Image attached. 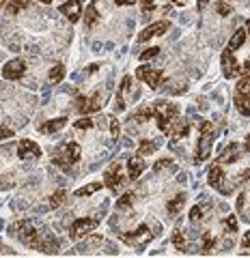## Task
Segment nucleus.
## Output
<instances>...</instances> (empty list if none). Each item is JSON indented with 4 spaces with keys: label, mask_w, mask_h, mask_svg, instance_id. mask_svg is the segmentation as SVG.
I'll use <instances>...</instances> for the list:
<instances>
[{
    "label": "nucleus",
    "mask_w": 250,
    "mask_h": 258,
    "mask_svg": "<svg viewBox=\"0 0 250 258\" xmlns=\"http://www.w3.org/2000/svg\"><path fill=\"white\" fill-rule=\"evenodd\" d=\"M97 20H99L97 7H95V5L91 3V5H88V7H86V9H84V24H86V26H88V28H91V26H93V24H95V22H97Z\"/></svg>",
    "instance_id": "nucleus-22"
},
{
    "label": "nucleus",
    "mask_w": 250,
    "mask_h": 258,
    "mask_svg": "<svg viewBox=\"0 0 250 258\" xmlns=\"http://www.w3.org/2000/svg\"><path fill=\"white\" fill-rule=\"evenodd\" d=\"M142 11H144V13L156 11V3H153V0H142Z\"/></svg>",
    "instance_id": "nucleus-40"
},
{
    "label": "nucleus",
    "mask_w": 250,
    "mask_h": 258,
    "mask_svg": "<svg viewBox=\"0 0 250 258\" xmlns=\"http://www.w3.org/2000/svg\"><path fill=\"white\" fill-rule=\"evenodd\" d=\"M153 108H156V118H158L160 132L168 134L171 132V127H173V123H175V118L179 116V108H177L175 103H166V101L153 103Z\"/></svg>",
    "instance_id": "nucleus-2"
},
{
    "label": "nucleus",
    "mask_w": 250,
    "mask_h": 258,
    "mask_svg": "<svg viewBox=\"0 0 250 258\" xmlns=\"http://www.w3.org/2000/svg\"><path fill=\"white\" fill-rule=\"evenodd\" d=\"M235 95H250V74H246V76L237 82V91H235Z\"/></svg>",
    "instance_id": "nucleus-27"
},
{
    "label": "nucleus",
    "mask_w": 250,
    "mask_h": 258,
    "mask_svg": "<svg viewBox=\"0 0 250 258\" xmlns=\"http://www.w3.org/2000/svg\"><path fill=\"white\" fill-rule=\"evenodd\" d=\"M136 78H138L140 82L149 84L151 88H158L160 84H162V74H160L158 69L149 67V64H142V67L136 69Z\"/></svg>",
    "instance_id": "nucleus-7"
},
{
    "label": "nucleus",
    "mask_w": 250,
    "mask_h": 258,
    "mask_svg": "<svg viewBox=\"0 0 250 258\" xmlns=\"http://www.w3.org/2000/svg\"><path fill=\"white\" fill-rule=\"evenodd\" d=\"M166 30H168V24H166V22H156V24H151V26H147V28L140 32V35H138V41L144 43V41H149V39H153V37L164 35Z\"/></svg>",
    "instance_id": "nucleus-13"
},
{
    "label": "nucleus",
    "mask_w": 250,
    "mask_h": 258,
    "mask_svg": "<svg viewBox=\"0 0 250 258\" xmlns=\"http://www.w3.org/2000/svg\"><path fill=\"white\" fill-rule=\"evenodd\" d=\"M246 151L250 153V136H248V138H246Z\"/></svg>",
    "instance_id": "nucleus-46"
},
{
    "label": "nucleus",
    "mask_w": 250,
    "mask_h": 258,
    "mask_svg": "<svg viewBox=\"0 0 250 258\" xmlns=\"http://www.w3.org/2000/svg\"><path fill=\"white\" fill-rule=\"evenodd\" d=\"M153 237H156V232H151V226H147V224L140 226L138 230H134V235L132 232H123V235H121V239H123L125 243L136 245V247H144Z\"/></svg>",
    "instance_id": "nucleus-4"
},
{
    "label": "nucleus",
    "mask_w": 250,
    "mask_h": 258,
    "mask_svg": "<svg viewBox=\"0 0 250 258\" xmlns=\"http://www.w3.org/2000/svg\"><path fill=\"white\" fill-rule=\"evenodd\" d=\"M198 132H201V140H198V149H196V164H203V161L209 157V151H212V142H214L216 129H214L212 123L203 120Z\"/></svg>",
    "instance_id": "nucleus-3"
},
{
    "label": "nucleus",
    "mask_w": 250,
    "mask_h": 258,
    "mask_svg": "<svg viewBox=\"0 0 250 258\" xmlns=\"http://www.w3.org/2000/svg\"><path fill=\"white\" fill-rule=\"evenodd\" d=\"M117 5H134V0H115Z\"/></svg>",
    "instance_id": "nucleus-44"
},
{
    "label": "nucleus",
    "mask_w": 250,
    "mask_h": 258,
    "mask_svg": "<svg viewBox=\"0 0 250 258\" xmlns=\"http://www.w3.org/2000/svg\"><path fill=\"white\" fill-rule=\"evenodd\" d=\"M222 226H224V228H227V232H237V217H235V215L224 217Z\"/></svg>",
    "instance_id": "nucleus-33"
},
{
    "label": "nucleus",
    "mask_w": 250,
    "mask_h": 258,
    "mask_svg": "<svg viewBox=\"0 0 250 258\" xmlns=\"http://www.w3.org/2000/svg\"><path fill=\"white\" fill-rule=\"evenodd\" d=\"M18 157L20 159H39L41 157V149H39V144L33 142V140H22L20 147H18Z\"/></svg>",
    "instance_id": "nucleus-12"
},
{
    "label": "nucleus",
    "mask_w": 250,
    "mask_h": 258,
    "mask_svg": "<svg viewBox=\"0 0 250 258\" xmlns=\"http://www.w3.org/2000/svg\"><path fill=\"white\" fill-rule=\"evenodd\" d=\"M102 185H104V183H99V181L88 183V185H84L82 189H78V191H76V196H78V198H82V196H91V194H95V191H99V189H102Z\"/></svg>",
    "instance_id": "nucleus-26"
},
{
    "label": "nucleus",
    "mask_w": 250,
    "mask_h": 258,
    "mask_svg": "<svg viewBox=\"0 0 250 258\" xmlns=\"http://www.w3.org/2000/svg\"><path fill=\"white\" fill-rule=\"evenodd\" d=\"M74 127L80 129V132H82V129H91V127H93V120H91V118H80V120H76Z\"/></svg>",
    "instance_id": "nucleus-35"
},
{
    "label": "nucleus",
    "mask_w": 250,
    "mask_h": 258,
    "mask_svg": "<svg viewBox=\"0 0 250 258\" xmlns=\"http://www.w3.org/2000/svg\"><path fill=\"white\" fill-rule=\"evenodd\" d=\"M3 7H5V0H0V9H3Z\"/></svg>",
    "instance_id": "nucleus-49"
},
{
    "label": "nucleus",
    "mask_w": 250,
    "mask_h": 258,
    "mask_svg": "<svg viewBox=\"0 0 250 258\" xmlns=\"http://www.w3.org/2000/svg\"><path fill=\"white\" fill-rule=\"evenodd\" d=\"M11 235L18 237L24 245L35 247L43 254H56V249H59V243H56V239L50 232H45V228H39V226L30 220H22L18 224H13Z\"/></svg>",
    "instance_id": "nucleus-1"
},
{
    "label": "nucleus",
    "mask_w": 250,
    "mask_h": 258,
    "mask_svg": "<svg viewBox=\"0 0 250 258\" xmlns=\"http://www.w3.org/2000/svg\"><path fill=\"white\" fill-rule=\"evenodd\" d=\"M30 5V0H11L9 3V13H20L22 9H26V7Z\"/></svg>",
    "instance_id": "nucleus-28"
},
{
    "label": "nucleus",
    "mask_w": 250,
    "mask_h": 258,
    "mask_svg": "<svg viewBox=\"0 0 250 258\" xmlns=\"http://www.w3.org/2000/svg\"><path fill=\"white\" fill-rule=\"evenodd\" d=\"M110 129H112V136H115V138H119L121 125H119V120H117V118H112V120H110Z\"/></svg>",
    "instance_id": "nucleus-39"
},
{
    "label": "nucleus",
    "mask_w": 250,
    "mask_h": 258,
    "mask_svg": "<svg viewBox=\"0 0 250 258\" xmlns=\"http://www.w3.org/2000/svg\"><path fill=\"white\" fill-rule=\"evenodd\" d=\"M132 200H134L132 194H123V196L117 200V209H127V207L132 205Z\"/></svg>",
    "instance_id": "nucleus-34"
},
{
    "label": "nucleus",
    "mask_w": 250,
    "mask_h": 258,
    "mask_svg": "<svg viewBox=\"0 0 250 258\" xmlns=\"http://www.w3.org/2000/svg\"><path fill=\"white\" fill-rule=\"evenodd\" d=\"M216 13L218 15H231V7L227 3H216Z\"/></svg>",
    "instance_id": "nucleus-36"
},
{
    "label": "nucleus",
    "mask_w": 250,
    "mask_h": 258,
    "mask_svg": "<svg viewBox=\"0 0 250 258\" xmlns=\"http://www.w3.org/2000/svg\"><path fill=\"white\" fill-rule=\"evenodd\" d=\"M188 134H190V125L185 123V120H179V123L173 125L171 132H168V136H171L173 142H179L181 138H188Z\"/></svg>",
    "instance_id": "nucleus-18"
},
{
    "label": "nucleus",
    "mask_w": 250,
    "mask_h": 258,
    "mask_svg": "<svg viewBox=\"0 0 250 258\" xmlns=\"http://www.w3.org/2000/svg\"><path fill=\"white\" fill-rule=\"evenodd\" d=\"M97 226H99V222L95 220V217H78V220L71 224L69 235H71V239H82L86 235H91Z\"/></svg>",
    "instance_id": "nucleus-6"
},
{
    "label": "nucleus",
    "mask_w": 250,
    "mask_h": 258,
    "mask_svg": "<svg viewBox=\"0 0 250 258\" xmlns=\"http://www.w3.org/2000/svg\"><path fill=\"white\" fill-rule=\"evenodd\" d=\"M47 78H50V82L52 84H59L63 78H65V64L63 62H56L54 67L50 69V74H47Z\"/></svg>",
    "instance_id": "nucleus-20"
},
{
    "label": "nucleus",
    "mask_w": 250,
    "mask_h": 258,
    "mask_svg": "<svg viewBox=\"0 0 250 258\" xmlns=\"http://www.w3.org/2000/svg\"><path fill=\"white\" fill-rule=\"evenodd\" d=\"M63 200H65V189H59V191H54L52 194V198H50V203H47V209H56Z\"/></svg>",
    "instance_id": "nucleus-29"
},
{
    "label": "nucleus",
    "mask_w": 250,
    "mask_h": 258,
    "mask_svg": "<svg viewBox=\"0 0 250 258\" xmlns=\"http://www.w3.org/2000/svg\"><path fill=\"white\" fill-rule=\"evenodd\" d=\"M76 108L80 110V114H93V112H97L102 108V97L97 93L91 97H78Z\"/></svg>",
    "instance_id": "nucleus-10"
},
{
    "label": "nucleus",
    "mask_w": 250,
    "mask_h": 258,
    "mask_svg": "<svg viewBox=\"0 0 250 258\" xmlns=\"http://www.w3.org/2000/svg\"><path fill=\"white\" fill-rule=\"evenodd\" d=\"M153 151H156V144H153L151 140H142L140 147H138V155H140V157H142V155H151Z\"/></svg>",
    "instance_id": "nucleus-31"
},
{
    "label": "nucleus",
    "mask_w": 250,
    "mask_h": 258,
    "mask_svg": "<svg viewBox=\"0 0 250 258\" xmlns=\"http://www.w3.org/2000/svg\"><path fill=\"white\" fill-rule=\"evenodd\" d=\"M123 168H121V164H112L106 172H104V185L106 187H110V189H115L117 191V187H121L123 185Z\"/></svg>",
    "instance_id": "nucleus-9"
},
{
    "label": "nucleus",
    "mask_w": 250,
    "mask_h": 258,
    "mask_svg": "<svg viewBox=\"0 0 250 258\" xmlns=\"http://www.w3.org/2000/svg\"><path fill=\"white\" fill-rule=\"evenodd\" d=\"M80 159V144L76 142H69L63 147L61 155H54V164L61 166V168H71Z\"/></svg>",
    "instance_id": "nucleus-5"
},
{
    "label": "nucleus",
    "mask_w": 250,
    "mask_h": 258,
    "mask_svg": "<svg viewBox=\"0 0 250 258\" xmlns=\"http://www.w3.org/2000/svg\"><path fill=\"white\" fill-rule=\"evenodd\" d=\"M0 249H3V243H0Z\"/></svg>",
    "instance_id": "nucleus-51"
},
{
    "label": "nucleus",
    "mask_w": 250,
    "mask_h": 258,
    "mask_svg": "<svg viewBox=\"0 0 250 258\" xmlns=\"http://www.w3.org/2000/svg\"><path fill=\"white\" fill-rule=\"evenodd\" d=\"M237 157H239V153H237V144H229L227 151L222 153L220 159H218V161H222V164H235Z\"/></svg>",
    "instance_id": "nucleus-19"
},
{
    "label": "nucleus",
    "mask_w": 250,
    "mask_h": 258,
    "mask_svg": "<svg viewBox=\"0 0 250 258\" xmlns=\"http://www.w3.org/2000/svg\"><path fill=\"white\" fill-rule=\"evenodd\" d=\"M235 106L244 116H250V95H235Z\"/></svg>",
    "instance_id": "nucleus-21"
},
{
    "label": "nucleus",
    "mask_w": 250,
    "mask_h": 258,
    "mask_svg": "<svg viewBox=\"0 0 250 258\" xmlns=\"http://www.w3.org/2000/svg\"><path fill=\"white\" fill-rule=\"evenodd\" d=\"M183 203H185V196H183V194H177V196L171 200V203L166 205L168 213H171V215H177V213H179V209H181V205H183Z\"/></svg>",
    "instance_id": "nucleus-25"
},
{
    "label": "nucleus",
    "mask_w": 250,
    "mask_h": 258,
    "mask_svg": "<svg viewBox=\"0 0 250 258\" xmlns=\"http://www.w3.org/2000/svg\"><path fill=\"white\" fill-rule=\"evenodd\" d=\"M220 62H222L224 78H235L239 74V64H237L235 58H233V50H229V47H224V52L220 56Z\"/></svg>",
    "instance_id": "nucleus-11"
},
{
    "label": "nucleus",
    "mask_w": 250,
    "mask_h": 258,
    "mask_svg": "<svg viewBox=\"0 0 250 258\" xmlns=\"http://www.w3.org/2000/svg\"><path fill=\"white\" fill-rule=\"evenodd\" d=\"M173 161L171 159H160L158 164H156V170H162V168H166V166H171Z\"/></svg>",
    "instance_id": "nucleus-42"
},
{
    "label": "nucleus",
    "mask_w": 250,
    "mask_h": 258,
    "mask_svg": "<svg viewBox=\"0 0 250 258\" xmlns=\"http://www.w3.org/2000/svg\"><path fill=\"white\" fill-rule=\"evenodd\" d=\"M151 116H156V108H153V106H142L134 114V120H136V123H144V120H149Z\"/></svg>",
    "instance_id": "nucleus-23"
},
{
    "label": "nucleus",
    "mask_w": 250,
    "mask_h": 258,
    "mask_svg": "<svg viewBox=\"0 0 250 258\" xmlns=\"http://www.w3.org/2000/svg\"><path fill=\"white\" fill-rule=\"evenodd\" d=\"M244 39H246V30H237L235 35L231 37V41H229V45H227V47H229V50L235 52V50H239V47L244 45Z\"/></svg>",
    "instance_id": "nucleus-24"
},
{
    "label": "nucleus",
    "mask_w": 250,
    "mask_h": 258,
    "mask_svg": "<svg viewBox=\"0 0 250 258\" xmlns=\"http://www.w3.org/2000/svg\"><path fill=\"white\" fill-rule=\"evenodd\" d=\"M39 3H43V5H50V3H52V0H39Z\"/></svg>",
    "instance_id": "nucleus-48"
},
{
    "label": "nucleus",
    "mask_w": 250,
    "mask_h": 258,
    "mask_svg": "<svg viewBox=\"0 0 250 258\" xmlns=\"http://www.w3.org/2000/svg\"><path fill=\"white\" fill-rule=\"evenodd\" d=\"M209 185L216 189H222L224 194H229V187H224V170L220 166H214L209 170Z\"/></svg>",
    "instance_id": "nucleus-15"
},
{
    "label": "nucleus",
    "mask_w": 250,
    "mask_h": 258,
    "mask_svg": "<svg viewBox=\"0 0 250 258\" xmlns=\"http://www.w3.org/2000/svg\"><path fill=\"white\" fill-rule=\"evenodd\" d=\"M144 168H147V164H144V161L140 159V155H138V157H132L130 161H127V176H130L132 181H136V179H138V176L142 174Z\"/></svg>",
    "instance_id": "nucleus-16"
},
{
    "label": "nucleus",
    "mask_w": 250,
    "mask_h": 258,
    "mask_svg": "<svg viewBox=\"0 0 250 258\" xmlns=\"http://www.w3.org/2000/svg\"><path fill=\"white\" fill-rule=\"evenodd\" d=\"M190 220H192V222H198V220H201V207H198V205H196V207H192Z\"/></svg>",
    "instance_id": "nucleus-41"
},
{
    "label": "nucleus",
    "mask_w": 250,
    "mask_h": 258,
    "mask_svg": "<svg viewBox=\"0 0 250 258\" xmlns=\"http://www.w3.org/2000/svg\"><path fill=\"white\" fill-rule=\"evenodd\" d=\"M241 247H250V230L244 235V239H241Z\"/></svg>",
    "instance_id": "nucleus-43"
},
{
    "label": "nucleus",
    "mask_w": 250,
    "mask_h": 258,
    "mask_svg": "<svg viewBox=\"0 0 250 258\" xmlns=\"http://www.w3.org/2000/svg\"><path fill=\"white\" fill-rule=\"evenodd\" d=\"M246 30H248V35H250V20L246 22Z\"/></svg>",
    "instance_id": "nucleus-47"
},
{
    "label": "nucleus",
    "mask_w": 250,
    "mask_h": 258,
    "mask_svg": "<svg viewBox=\"0 0 250 258\" xmlns=\"http://www.w3.org/2000/svg\"><path fill=\"white\" fill-rule=\"evenodd\" d=\"M207 5H209V0H198V9H205Z\"/></svg>",
    "instance_id": "nucleus-45"
},
{
    "label": "nucleus",
    "mask_w": 250,
    "mask_h": 258,
    "mask_svg": "<svg viewBox=\"0 0 250 258\" xmlns=\"http://www.w3.org/2000/svg\"><path fill=\"white\" fill-rule=\"evenodd\" d=\"M158 54H160V47H151V50H147V52H142V54H140V60H149V58H156Z\"/></svg>",
    "instance_id": "nucleus-37"
},
{
    "label": "nucleus",
    "mask_w": 250,
    "mask_h": 258,
    "mask_svg": "<svg viewBox=\"0 0 250 258\" xmlns=\"http://www.w3.org/2000/svg\"><path fill=\"white\" fill-rule=\"evenodd\" d=\"M61 13L65 15L69 22H78L82 18V5H80L78 0H67L65 5H61Z\"/></svg>",
    "instance_id": "nucleus-14"
},
{
    "label": "nucleus",
    "mask_w": 250,
    "mask_h": 258,
    "mask_svg": "<svg viewBox=\"0 0 250 258\" xmlns=\"http://www.w3.org/2000/svg\"><path fill=\"white\" fill-rule=\"evenodd\" d=\"M67 125V118L65 116H59V118H50V120H45V123L39 127V132L41 134H56L59 129H63Z\"/></svg>",
    "instance_id": "nucleus-17"
},
{
    "label": "nucleus",
    "mask_w": 250,
    "mask_h": 258,
    "mask_svg": "<svg viewBox=\"0 0 250 258\" xmlns=\"http://www.w3.org/2000/svg\"><path fill=\"white\" fill-rule=\"evenodd\" d=\"M24 74H26V62H24L22 58H13V60H9L3 67V78L5 80H11V82L24 78Z\"/></svg>",
    "instance_id": "nucleus-8"
},
{
    "label": "nucleus",
    "mask_w": 250,
    "mask_h": 258,
    "mask_svg": "<svg viewBox=\"0 0 250 258\" xmlns=\"http://www.w3.org/2000/svg\"><path fill=\"white\" fill-rule=\"evenodd\" d=\"M13 136V129L11 127H7V125H0V140H5V138H11Z\"/></svg>",
    "instance_id": "nucleus-38"
},
{
    "label": "nucleus",
    "mask_w": 250,
    "mask_h": 258,
    "mask_svg": "<svg viewBox=\"0 0 250 258\" xmlns=\"http://www.w3.org/2000/svg\"><path fill=\"white\" fill-rule=\"evenodd\" d=\"M173 3H177V5H181V3H183V0H173Z\"/></svg>",
    "instance_id": "nucleus-50"
},
{
    "label": "nucleus",
    "mask_w": 250,
    "mask_h": 258,
    "mask_svg": "<svg viewBox=\"0 0 250 258\" xmlns=\"http://www.w3.org/2000/svg\"><path fill=\"white\" fill-rule=\"evenodd\" d=\"M214 245H216V237L212 235V232H205V235H203V254L212 252Z\"/></svg>",
    "instance_id": "nucleus-30"
},
{
    "label": "nucleus",
    "mask_w": 250,
    "mask_h": 258,
    "mask_svg": "<svg viewBox=\"0 0 250 258\" xmlns=\"http://www.w3.org/2000/svg\"><path fill=\"white\" fill-rule=\"evenodd\" d=\"M173 245L179 249V252H185V239H183V235H181V230L177 228L175 230V235H173Z\"/></svg>",
    "instance_id": "nucleus-32"
}]
</instances>
